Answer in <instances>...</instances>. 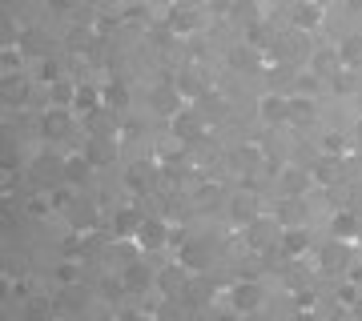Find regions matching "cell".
<instances>
[{
  "label": "cell",
  "instance_id": "obj_27",
  "mask_svg": "<svg viewBox=\"0 0 362 321\" xmlns=\"http://www.w3.org/2000/svg\"><path fill=\"white\" fill-rule=\"evenodd\" d=\"M57 281H61V285H73V281H77V265H73V261H65V265L57 269Z\"/></svg>",
  "mask_w": 362,
  "mask_h": 321
},
{
  "label": "cell",
  "instance_id": "obj_6",
  "mask_svg": "<svg viewBox=\"0 0 362 321\" xmlns=\"http://www.w3.org/2000/svg\"><path fill=\"white\" fill-rule=\"evenodd\" d=\"M173 133H177L181 141H197V137H202V121H197V113H189V109L173 113Z\"/></svg>",
  "mask_w": 362,
  "mask_h": 321
},
{
  "label": "cell",
  "instance_id": "obj_18",
  "mask_svg": "<svg viewBox=\"0 0 362 321\" xmlns=\"http://www.w3.org/2000/svg\"><path fill=\"white\" fill-rule=\"evenodd\" d=\"M169 28H173V32H194L197 16L189 13V8H173V13H169Z\"/></svg>",
  "mask_w": 362,
  "mask_h": 321
},
{
  "label": "cell",
  "instance_id": "obj_33",
  "mask_svg": "<svg viewBox=\"0 0 362 321\" xmlns=\"http://www.w3.org/2000/svg\"><path fill=\"white\" fill-rule=\"evenodd\" d=\"M129 4H141V0H129Z\"/></svg>",
  "mask_w": 362,
  "mask_h": 321
},
{
  "label": "cell",
  "instance_id": "obj_31",
  "mask_svg": "<svg viewBox=\"0 0 362 321\" xmlns=\"http://www.w3.org/2000/svg\"><path fill=\"white\" fill-rule=\"evenodd\" d=\"M358 297V285H342V301H354Z\"/></svg>",
  "mask_w": 362,
  "mask_h": 321
},
{
  "label": "cell",
  "instance_id": "obj_21",
  "mask_svg": "<svg viewBox=\"0 0 362 321\" xmlns=\"http://www.w3.org/2000/svg\"><path fill=\"white\" fill-rule=\"evenodd\" d=\"M21 49H25L28 56H45V52H49V49H45V37H40L37 28H28L25 37H21Z\"/></svg>",
  "mask_w": 362,
  "mask_h": 321
},
{
  "label": "cell",
  "instance_id": "obj_14",
  "mask_svg": "<svg viewBox=\"0 0 362 321\" xmlns=\"http://www.w3.org/2000/svg\"><path fill=\"white\" fill-rule=\"evenodd\" d=\"M97 104H105V101H101V89H93V85H77V97H73V109H77V113H93Z\"/></svg>",
  "mask_w": 362,
  "mask_h": 321
},
{
  "label": "cell",
  "instance_id": "obj_25",
  "mask_svg": "<svg viewBox=\"0 0 362 321\" xmlns=\"http://www.w3.org/2000/svg\"><path fill=\"white\" fill-rule=\"evenodd\" d=\"M37 77L45 80V85H57V80H61V68H57V64H52L49 56H40V68H37Z\"/></svg>",
  "mask_w": 362,
  "mask_h": 321
},
{
  "label": "cell",
  "instance_id": "obj_19",
  "mask_svg": "<svg viewBox=\"0 0 362 321\" xmlns=\"http://www.w3.org/2000/svg\"><path fill=\"white\" fill-rule=\"evenodd\" d=\"M334 237H342V241L358 237V217H354V213H338L334 217Z\"/></svg>",
  "mask_w": 362,
  "mask_h": 321
},
{
  "label": "cell",
  "instance_id": "obj_7",
  "mask_svg": "<svg viewBox=\"0 0 362 321\" xmlns=\"http://www.w3.org/2000/svg\"><path fill=\"white\" fill-rule=\"evenodd\" d=\"M121 281H125V289H129V293H141V289H149V285H153V273L145 269L141 261H133L129 269L121 273Z\"/></svg>",
  "mask_w": 362,
  "mask_h": 321
},
{
  "label": "cell",
  "instance_id": "obj_4",
  "mask_svg": "<svg viewBox=\"0 0 362 321\" xmlns=\"http://www.w3.org/2000/svg\"><path fill=\"white\" fill-rule=\"evenodd\" d=\"M233 309H242V313H254V309H262V289L254 281H242V285H233V293H230Z\"/></svg>",
  "mask_w": 362,
  "mask_h": 321
},
{
  "label": "cell",
  "instance_id": "obj_28",
  "mask_svg": "<svg viewBox=\"0 0 362 321\" xmlns=\"http://www.w3.org/2000/svg\"><path fill=\"white\" fill-rule=\"evenodd\" d=\"M302 213H306V209L298 205V201H286V205H282V213H278V217H282V221H298V217H302Z\"/></svg>",
  "mask_w": 362,
  "mask_h": 321
},
{
  "label": "cell",
  "instance_id": "obj_26",
  "mask_svg": "<svg viewBox=\"0 0 362 321\" xmlns=\"http://www.w3.org/2000/svg\"><path fill=\"white\" fill-rule=\"evenodd\" d=\"M334 61H338V52H318V56H314V73H330ZM338 64H342V61H338Z\"/></svg>",
  "mask_w": 362,
  "mask_h": 321
},
{
  "label": "cell",
  "instance_id": "obj_1",
  "mask_svg": "<svg viewBox=\"0 0 362 321\" xmlns=\"http://www.w3.org/2000/svg\"><path fill=\"white\" fill-rule=\"evenodd\" d=\"M133 241H137V249H145V253H157V249L169 241V229L157 217H141V225H137V233H133Z\"/></svg>",
  "mask_w": 362,
  "mask_h": 321
},
{
  "label": "cell",
  "instance_id": "obj_30",
  "mask_svg": "<svg viewBox=\"0 0 362 321\" xmlns=\"http://www.w3.org/2000/svg\"><path fill=\"white\" fill-rule=\"evenodd\" d=\"M250 44H266V28H262V25L250 28Z\"/></svg>",
  "mask_w": 362,
  "mask_h": 321
},
{
  "label": "cell",
  "instance_id": "obj_22",
  "mask_svg": "<svg viewBox=\"0 0 362 321\" xmlns=\"http://www.w3.org/2000/svg\"><path fill=\"white\" fill-rule=\"evenodd\" d=\"M73 97H77V89H73V85H65V80L49 85V101L52 104H73Z\"/></svg>",
  "mask_w": 362,
  "mask_h": 321
},
{
  "label": "cell",
  "instance_id": "obj_8",
  "mask_svg": "<svg viewBox=\"0 0 362 321\" xmlns=\"http://www.w3.org/2000/svg\"><path fill=\"white\" fill-rule=\"evenodd\" d=\"M306 245H310V233L298 229V225H286V233H282V253H286V257L306 253Z\"/></svg>",
  "mask_w": 362,
  "mask_h": 321
},
{
  "label": "cell",
  "instance_id": "obj_9",
  "mask_svg": "<svg viewBox=\"0 0 362 321\" xmlns=\"http://www.w3.org/2000/svg\"><path fill=\"white\" fill-rule=\"evenodd\" d=\"M338 61L342 64H362V32H346L338 40Z\"/></svg>",
  "mask_w": 362,
  "mask_h": 321
},
{
  "label": "cell",
  "instance_id": "obj_12",
  "mask_svg": "<svg viewBox=\"0 0 362 321\" xmlns=\"http://www.w3.org/2000/svg\"><path fill=\"white\" fill-rule=\"evenodd\" d=\"M258 113H262V121H286L290 116V101L286 97H262Z\"/></svg>",
  "mask_w": 362,
  "mask_h": 321
},
{
  "label": "cell",
  "instance_id": "obj_15",
  "mask_svg": "<svg viewBox=\"0 0 362 321\" xmlns=\"http://www.w3.org/2000/svg\"><path fill=\"white\" fill-rule=\"evenodd\" d=\"M230 213H233V221L250 225V221L258 217V205H254V197H242V193H238V197L230 201Z\"/></svg>",
  "mask_w": 362,
  "mask_h": 321
},
{
  "label": "cell",
  "instance_id": "obj_5",
  "mask_svg": "<svg viewBox=\"0 0 362 321\" xmlns=\"http://www.w3.org/2000/svg\"><path fill=\"white\" fill-rule=\"evenodd\" d=\"M69 125H73V116L65 113V104H52L49 113H45V121H40V128H45V137H65Z\"/></svg>",
  "mask_w": 362,
  "mask_h": 321
},
{
  "label": "cell",
  "instance_id": "obj_11",
  "mask_svg": "<svg viewBox=\"0 0 362 321\" xmlns=\"http://www.w3.org/2000/svg\"><path fill=\"white\" fill-rule=\"evenodd\" d=\"M89 157H69L65 165H61V173H65V181L69 185H85V181H89Z\"/></svg>",
  "mask_w": 362,
  "mask_h": 321
},
{
  "label": "cell",
  "instance_id": "obj_20",
  "mask_svg": "<svg viewBox=\"0 0 362 321\" xmlns=\"http://www.w3.org/2000/svg\"><path fill=\"white\" fill-rule=\"evenodd\" d=\"M318 20H322L318 4H298V8H294V25H298V28H314Z\"/></svg>",
  "mask_w": 362,
  "mask_h": 321
},
{
  "label": "cell",
  "instance_id": "obj_10",
  "mask_svg": "<svg viewBox=\"0 0 362 321\" xmlns=\"http://www.w3.org/2000/svg\"><path fill=\"white\" fill-rule=\"evenodd\" d=\"M141 225V213L137 209H117L113 213V237H133Z\"/></svg>",
  "mask_w": 362,
  "mask_h": 321
},
{
  "label": "cell",
  "instance_id": "obj_32",
  "mask_svg": "<svg viewBox=\"0 0 362 321\" xmlns=\"http://www.w3.org/2000/svg\"><path fill=\"white\" fill-rule=\"evenodd\" d=\"M49 4H52V8H57V13H65V8H69V4H73V0H49Z\"/></svg>",
  "mask_w": 362,
  "mask_h": 321
},
{
  "label": "cell",
  "instance_id": "obj_2",
  "mask_svg": "<svg viewBox=\"0 0 362 321\" xmlns=\"http://www.w3.org/2000/svg\"><path fill=\"white\" fill-rule=\"evenodd\" d=\"M177 261L185 265L189 273H202V269H209V245H202V241H181V253H177Z\"/></svg>",
  "mask_w": 362,
  "mask_h": 321
},
{
  "label": "cell",
  "instance_id": "obj_23",
  "mask_svg": "<svg viewBox=\"0 0 362 321\" xmlns=\"http://www.w3.org/2000/svg\"><path fill=\"white\" fill-rule=\"evenodd\" d=\"M302 189H306V173H298V169H290V173L282 177V193H286V197H298Z\"/></svg>",
  "mask_w": 362,
  "mask_h": 321
},
{
  "label": "cell",
  "instance_id": "obj_17",
  "mask_svg": "<svg viewBox=\"0 0 362 321\" xmlns=\"http://www.w3.org/2000/svg\"><path fill=\"white\" fill-rule=\"evenodd\" d=\"M101 101L109 104V109H125V104H129V92H125L121 80H113V85H105L101 89Z\"/></svg>",
  "mask_w": 362,
  "mask_h": 321
},
{
  "label": "cell",
  "instance_id": "obj_16",
  "mask_svg": "<svg viewBox=\"0 0 362 321\" xmlns=\"http://www.w3.org/2000/svg\"><path fill=\"white\" fill-rule=\"evenodd\" d=\"M153 109H157V113H165V116L181 113V101H177V92H173V89H157V92H153Z\"/></svg>",
  "mask_w": 362,
  "mask_h": 321
},
{
  "label": "cell",
  "instance_id": "obj_24",
  "mask_svg": "<svg viewBox=\"0 0 362 321\" xmlns=\"http://www.w3.org/2000/svg\"><path fill=\"white\" fill-rule=\"evenodd\" d=\"M85 157H89L93 165H109V157H113V149H109L105 141H93L89 149H85Z\"/></svg>",
  "mask_w": 362,
  "mask_h": 321
},
{
  "label": "cell",
  "instance_id": "obj_13",
  "mask_svg": "<svg viewBox=\"0 0 362 321\" xmlns=\"http://www.w3.org/2000/svg\"><path fill=\"white\" fill-rule=\"evenodd\" d=\"M157 285H161V293H181V285H185V265H169V269H161V277H157Z\"/></svg>",
  "mask_w": 362,
  "mask_h": 321
},
{
  "label": "cell",
  "instance_id": "obj_29",
  "mask_svg": "<svg viewBox=\"0 0 362 321\" xmlns=\"http://www.w3.org/2000/svg\"><path fill=\"white\" fill-rule=\"evenodd\" d=\"M310 113H314V104H310V101H306V104H302V101L290 104V116H310Z\"/></svg>",
  "mask_w": 362,
  "mask_h": 321
},
{
  "label": "cell",
  "instance_id": "obj_3",
  "mask_svg": "<svg viewBox=\"0 0 362 321\" xmlns=\"http://www.w3.org/2000/svg\"><path fill=\"white\" fill-rule=\"evenodd\" d=\"M274 233H278V221L254 217V221L246 225V245H250V249H266V245L274 241Z\"/></svg>",
  "mask_w": 362,
  "mask_h": 321
}]
</instances>
